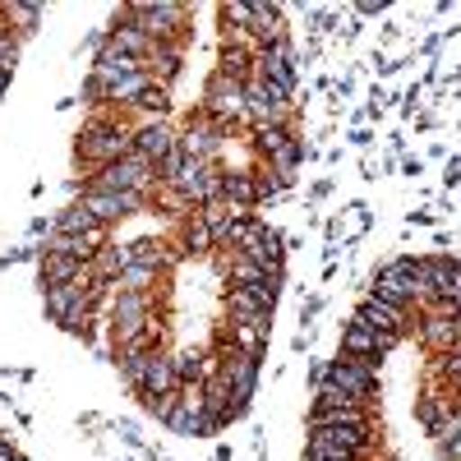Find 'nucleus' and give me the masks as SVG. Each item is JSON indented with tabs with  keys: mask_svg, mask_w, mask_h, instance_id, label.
Segmentation results:
<instances>
[{
	"mask_svg": "<svg viewBox=\"0 0 461 461\" xmlns=\"http://www.w3.org/2000/svg\"><path fill=\"white\" fill-rule=\"evenodd\" d=\"M130 152H134V125L125 115H111V111H93L79 130V143H74V158L93 171L115 167L121 158H130Z\"/></svg>",
	"mask_w": 461,
	"mask_h": 461,
	"instance_id": "f257e3e1",
	"label": "nucleus"
},
{
	"mask_svg": "<svg viewBox=\"0 0 461 461\" xmlns=\"http://www.w3.org/2000/svg\"><path fill=\"white\" fill-rule=\"evenodd\" d=\"M369 295L397 304V310H406V314L420 310V304H425V258H411V254L388 258V263L374 273Z\"/></svg>",
	"mask_w": 461,
	"mask_h": 461,
	"instance_id": "f03ea898",
	"label": "nucleus"
},
{
	"mask_svg": "<svg viewBox=\"0 0 461 461\" xmlns=\"http://www.w3.org/2000/svg\"><path fill=\"white\" fill-rule=\"evenodd\" d=\"M121 14L148 37L152 47H185L189 42V28H185L189 10L176 5V0H134V5H125Z\"/></svg>",
	"mask_w": 461,
	"mask_h": 461,
	"instance_id": "7ed1b4c3",
	"label": "nucleus"
},
{
	"mask_svg": "<svg viewBox=\"0 0 461 461\" xmlns=\"http://www.w3.org/2000/svg\"><path fill=\"white\" fill-rule=\"evenodd\" d=\"M378 365L383 360H365V356H337L323 365V383L337 388L341 397H351L360 406H374L378 397Z\"/></svg>",
	"mask_w": 461,
	"mask_h": 461,
	"instance_id": "20e7f679",
	"label": "nucleus"
},
{
	"mask_svg": "<svg viewBox=\"0 0 461 461\" xmlns=\"http://www.w3.org/2000/svg\"><path fill=\"white\" fill-rule=\"evenodd\" d=\"M88 189H106V194H152V189H158V167L148 158H139V152H130V158H121L115 167L93 171Z\"/></svg>",
	"mask_w": 461,
	"mask_h": 461,
	"instance_id": "39448f33",
	"label": "nucleus"
},
{
	"mask_svg": "<svg viewBox=\"0 0 461 461\" xmlns=\"http://www.w3.org/2000/svg\"><path fill=\"white\" fill-rule=\"evenodd\" d=\"M111 337H115V346H130V341H139L143 332H152V300L148 295H139V291H115V304H111Z\"/></svg>",
	"mask_w": 461,
	"mask_h": 461,
	"instance_id": "423d86ee",
	"label": "nucleus"
},
{
	"mask_svg": "<svg viewBox=\"0 0 461 461\" xmlns=\"http://www.w3.org/2000/svg\"><path fill=\"white\" fill-rule=\"evenodd\" d=\"M208 121H217V125H236V121H245V84H236V79H226V74H208V84H203V106H199Z\"/></svg>",
	"mask_w": 461,
	"mask_h": 461,
	"instance_id": "0eeeda50",
	"label": "nucleus"
},
{
	"mask_svg": "<svg viewBox=\"0 0 461 461\" xmlns=\"http://www.w3.org/2000/svg\"><path fill=\"white\" fill-rule=\"evenodd\" d=\"M221 176H226V171H221L217 162H194V158H189L185 171H180V180H176V189H180V194L194 203V208H208L212 199H221Z\"/></svg>",
	"mask_w": 461,
	"mask_h": 461,
	"instance_id": "6e6552de",
	"label": "nucleus"
},
{
	"mask_svg": "<svg viewBox=\"0 0 461 461\" xmlns=\"http://www.w3.org/2000/svg\"><path fill=\"white\" fill-rule=\"evenodd\" d=\"M217 378L230 388V397H236V406L245 411L249 406V397H254V388H258V360L254 356H245V351H221V365H217Z\"/></svg>",
	"mask_w": 461,
	"mask_h": 461,
	"instance_id": "1a4fd4ad",
	"label": "nucleus"
},
{
	"mask_svg": "<svg viewBox=\"0 0 461 461\" xmlns=\"http://www.w3.org/2000/svg\"><path fill=\"white\" fill-rule=\"evenodd\" d=\"M295 47H291V37H277V42H267L258 47V60H254V74H263L267 84H277L286 93H295Z\"/></svg>",
	"mask_w": 461,
	"mask_h": 461,
	"instance_id": "9d476101",
	"label": "nucleus"
},
{
	"mask_svg": "<svg viewBox=\"0 0 461 461\" xmlns=\"http://www.w3.org/2000/svg\"><path fill=\"white\" fill-rule=\"evenodd\" d=\"M356 323H365V328H374L378 337H411V314L406 310H397V304H388V300H378V295H365L360 300V310H356Z\"/></svg>",
	"mask_w": 461,
	"mask_h": 461,
	"instance_id": "9b49d317",
	"label": "nucleus"
},
{
	"mask_svg": "<svg viewBox=\"0 0 461 461\" xmlns=\"http://www.w3.org/2000/svg\"><path fill=\"white\" fill-rule=\"evenodd\" d=\"M226 134H230L226 125L208 121V115L199 111L194 121H189V130L180 134V152H185V158H194V162H217V152H221Z\"/></svg>",
	"mask_w": 461,
	"mask_h": 461,
	"instance_id": "f8f14e48",
	"label": "nucleus"
},
{
	"mask_svg": "<svg viewBox=\"0 0 461 461\" xmlns=\"http://www.w3.org/2000/svg\"><path fill=\"white\" fill-rule=\"evenodd\" d=\"M79 203H84L102 226H111V221H121V217H130V212H143L148 194H106V189H84Z\"/></svg>",
	"mask_w": 461,
	"mask_h": 461,
	"instance_id": "ddd939ff",
	"label": "nucleus"
},
{
	"mask_svg": "<svg viewBox=\"0 0 461 461\" xmlns=\"http://www.w3.org/2000/svg\"><path fill=\"white\" fill-rule=\"evenodd\" d=\"M397 351V337H378L374 328L365 323H346L341 328V356H365V360H388Z\"/></svg>",
	"mask_w": 461,
	"mask_h": 461,
	"instance_id": "4468645a",
	"label": "nucleus"
},
{
	"mask_svg": "<svg viewBox=\"0 0 461 461\" xmlns=\"http://www.w3.org/2000/svg\"><path fill=\"white\" fill-rule=\"evenodd\" d=\"M171 148H180V134H176L167 121H143V125H134V152H139V158H148L152 167H158Z\"/></svg>",
	"mask_w": 461,
	"mask_h": 461,
	"instance_id": "2eb2a0df",
	"label": "nucleus"
},
{
	"mask_svg": "<svg viewBox=\"0 0 461 461\" xmlns=\"http://www.w3.org/2000/svg\"><path fill=\"white\" fill-rule=\"evenodd\" d=\"M148 69V60H134V56H125V51H115L111 47V37L97 47V60H93V79H102L106 88L111 84H121V79H130V74H143Z\"/></svg>",
	"mask_w": 461,
	"mask_h": 461,
	"instance_id": "dca6fc26",
	"label": "nucleus"
},
{
	"mask_svg": "<svg viewBox=\"0 0 461 461\" xmlns=\"http://www.w3.org/2000/svg\"><path fill=\"white\" fill-rule=\"evenodd\" d=\"M456 273H461V258L429 254V258H425V304H429V300H452ZM452 304H456V300H452Z\"/></svg>",
	"mask_w": 461,
	"mask_h": 461,
	"instance_id": "f3484780",
	"label": "nucleus"
},
{
	"mask_svg": "<svg viewBox=\"0 0 461 461\" xmlns=\"http://www.w3.org/2000/svg\"><path fill=\"white\" fill-rule=\"evenodd\" d=\"M84 258L74 254H60V249H42V258H37V273H42V286H65V282H79L84 277Z\"/></svg>",
	"mask_w": 461,
	"mask_h": 461,
	"instance_id": "a211bd4d",
	"label": "nucleus"
},
{
	"mask_svg": "<svg viewBox=\"0 0 461 461\" xmlns=\"http://www.w3.org/2000/svg\"><path fill=\"white\" fill-rule=\"evenodd\" d=\"M134 263V254H130V245H102L93 258H88V273H93V282H115L125 273V267Z\"/></svg>",
	"mask_w": 461,
	"mask_h": 461,
	"instance_id": "6ab92c4d",
	"label": "nucleus"
},
{
	"mask_svg": "<svg viewBox=\"0 0 461 461\" xmlns=\"http://www.w3.org/2000/svg\"><path fill=\"white\" fill-rule=\"evenodd\" d=\"M221 199L236 208V212H249V208L258 203V180H254V171H226V176H221Z\"/></svg>",
	"mask_w": 461,
	"mask_h": 461,
	"instance_id": "aec40b11",
	"label": "nucleus"
},
{
	"mask_svg": "<svg viewBox=\"0 0 461 461\" xmlns=\"http://www.w3.org/2000/svg\"><path fill=\"white\" fill-rule=\"evenodd\" d=\"M332 425H369V406L341 402V406H314L310 411V429H332Z\"/></svg>",
	"mask_w": 461,
	"mask_h": 461,
	"instance_id": "412c9836",
	"label": "nucleus"
},
{
	"mask_svg": "<svg viewBox=\"0 0 461 461\" xmlns=\"http://www.w3.org/2000/svg\"><path fill=\"white\" fill-rule=\"evenodd\" d=\"M226 319L230 323H254V328H273V310H263L258 300H249L245 291L230 286L226 291Z\"/></svg>",
	"mask_w": 461,
	"mask_h": 461,
	"instance_id": "4be33fe9",
	"label": "nucleus"
},
{
	"mask_svg": "<svg viewBox=\"0 0 461 461\" xmlns=\"http://www.w3.org/2000/svg\"><path fill=\"white\" fill-rule=\"evenodd\" d=\"M106 37H111L115 51H125V56H134V60H148V56H152V42H148V37H143L125 14H115V28H111Z\"/></svg>",
	"mask_w": 461,
	"mask_h": 461,
	"instance_id": "5701e85b",
	"label": "nucleus"
},
{
	"mask_svg": "<svg viewBox=\"0 0 461 461\" xmlns=\"http://www.w3.org/2000/svg\"><path fill=\"white\" fill-rule=\"evenodd\" d=\"M180 245H185V254L189 258H208L212 249H217V240H212V226L194 212V217H185L180 221Z\"/></svg>",
	"mask_w": 461,
	"mask_h": 461,
	"instance_id": "b1692460",
	"label": "nucleus"
},
{
	"mask_svg": "<svg viewBox=\"0 0 461 461\" xmlns=\"http://www.w3.org/2000/svg\"><path fill=\"white\" fill-rule=\"evenodd\" d=\"M282 5H254V23H249V37L258 47H267V42H277V37H286V23H282Z\"/></svg>",
	"mask_w": 461,
	"mask_h": 461,
	"instance_id": "393cba45",
	"label": "nucleus"
},
{
	"mask_svg": "<svg viewBox=\"0 0 461 461\" xmlns=\"http://www.w3.org/2000/svg\"><path fill=\"white\" fill-rule=\"evenodd\" d=\"M267 332H273V328H254V323H230V332H226V346H230V351H245V356L263 360V351H267Z\"/></svg>",
	"mask_w": 461,
	"mask_h": 461,
	"instance_id": "a878e982",
	"label": "nucleus"
},
{
	"mask_svg": "<svg viewBox=\"0 0 461 461\" xmlns=\"http://www.w3.org/2000/svg\"><path fill=\"white\" fill-rule=\"evenodd\" d=\"M180 60H185V47H152V56H148V74L158 79L162 88H171L176 84V74H180Z\"/></svg>",
	"mask_w": 461,
	"mask_h": 461,
	"instance_id": "bb28decb",
	"label": "nucleus"
},
{
	"mask_svg": "<svg viewBox=\"0 0 461 461\" xmlns=\"http://www.w3.org/2000/svg\"><path fill=\"white\" fill-rule=\"evenodd\" d=\"M304 158H310V143H304V139H291V143H286V152L267 158V171H273L282 185H291V180H295V167H300Z\"/></svg>",
	"mask_w": 461,
	"mask_h": 461,
	"instance_id": "cd10ccee",
	"label": "nucleus"
},
{
	"mask_svg": "<svg viewBox=\"0 0 461 461\" xmlns=\"http://www.w3.org/2000/svg\"><path fill=\"white\" fill-rule=\"evenodd\" d=\"M97 226H102V221H97V217H93V212H88L79 199H74V203H69V208L56 217V230H60V236H88V230H97Z\"/></svg>",
	"mask_w": 461,
	"mask_h": 461,
	"instance_id": "c85d7f7f",
	"label": "nucleus"
},
{
	"mask_svg": "<svg viewBox=\"0 0 461 461\" xmlns=\"http://www.w3.org/2000/svg\"><path fill=\"white\" fill-rule=\"evenodd\" d=\"M447 420H452V402L447 397H438V393L420 397V425H425V434H438Z\"/></svg>",
	"mask_w": 461,
	"mask_h": 461,
	"instance_id": "c756f323",
	"label": "nucleus"
},
{
	"mask_svg": "<svg viewBox=\"0 0 461 461\" xmlns=\"http://www.w3.org/2000/svg\"><path fill=\"white\" fill-rule=\"evenodd\" d=\"M158 277H162V267H148V263H130L125 273L111 282V286H115V291H139V295H148V291H152V282H158Z\"/></svg>",
	"mask_w": 461,
	"mask_h": 461,
	"instance_id": "7c9ffc66",
	"label": "nucleus"
},
{
	"mask_svg": "<svg viewBox=\"0 0 461 461\" xmlns=\"http://www.w3.org/2000/svg\"><path fill=\"white\" fill-rule=\"evenodd\" d=\"M148 199H152V203H158L162 212H171V217H180V221L199 212L194 203H189V199L180 194V189H176V185H158V189H152V194H148Z\"/></svg>",
	"mask_w": 461,
	"mask_h": 461,
	"instance_id": "2f4dec72",
	"label": "nucleus"
},
{
	"mask_svg": "<svg viewBox=\"0 0 461 461\" xmlns=\"http://www.w3.org/2000/svg\"><path fill=\"white\" fill-rule=\"evenodd\" d=\"M0 19L14 23V37H32L42 23V5H0Z\"/></svg>",
	"mask_w": 461,
	"mask_h": 461,
	"instance_id": "473e14b6",
	"label": "nucleus"
},
{
	"mask_svg": "<svg viewBox=\"0 0 461 461\" xmlns=\"http://www.w3.org/2000/svg\"><path fill=\"white\" fill-rule=\"evenodd\" d=\"M291 139H295V134H291L286 125H258V130H254V148L263 152V158H277V152H286Z\"/></svg>",
	"mask_w": 461,
	"mask_h": 461,
	"instance_id": "72a5a7b5",
	"label": "nucleus"
},
{
	"mask_svg": "<svg viewBox=\"0 0 461 461\" xmlns=\"http://www.w3.org/2000/svg\"><path fill=\"white\" fill-rule=\"evenodd\" d=\"M304 461H365V456H356V452H341V447H332L328 438L310 434V443H304Z\"/></svg>",
	"mask_w": 461,
	"mask_h": 461,
	"instance_id": "f704fd0d",
	"label": "nucleus"
},
{
	"mask_svg": "<svg viewBox=\"0 0 461 461\" xmlns=\"http://www.w3.org/2000/svg\"><path fill=\"white\" fill-rule=\"evenodd\" d=\"M14 65H19V37H10L5 28H0V69L10 74Z\"/></svg>",
	"mask_w": 461,
	"mask_h": 461,
	"instance_id": "c9c22d12",
	"label": "nucleus"
},
{
	"mask_svg": "<svg viewBox=\"0 0 461 461\" xmlns=\"http://www.w3.org/2000/svg\"><path fill=\"white\" fill-rule=\"evenodd\" d=\"M176 402H180V393H167V397H152V402H143L152 415H158L162 420V425H167V420H171V411H176Z\"/></svg>",
	"mask_w": 461,
	"mask_h": 461,
	"instance_id": "e433bc0d",
	"label": "nucleus"
},
{
	"mask_svg": "<svg viewBox=\"0 0 461 461\" xmlns=\"http://www.w3.org/2000/svg\"><path fill=\"white\" fill-rule=\"evenodd\" d=\"M254 180H258V203H267V199H277L282 189H286V185H282L277 176H258V171H254Z\"/></svg>",
	"mask_w": 461,
	"mask_h": 461,
	"instance_id": "4c0bfd02",
	"label": "nucleus"
},
{
	"mask_svg": "<svg viewBox=\"0 0 461 461\" xmlns=\"http://www.w3.org/2000/svg\"><path fill=\"white\" fill-rule=\"evenodd\" d=\"M365 226H369V208H365V203H351V221H346L341 236H360Z\"/></svg>",
	"mask_w": 461,
	"mask_h": 461,
	"instance_id": "58836bf2",
	"label": "nucleus"
},
{
	"mask_svg": "<svg viewBox=\"0 0 461 461\" xmlns=\"http://www.w3.org/2000/svg\"><path fill=\"white\" fill-rule=\"evenodd\" d=\"M319 310H323V300L314 295V300H304V310H300V323H304V332L314 328V319H319Z\"/></svg>",
	"mask_w": 461,
	"mask_h": 461,
	"instance_id": "ea45409f",
	"label": "nucleus"
},
{
	"mask_svg": "<svg viewBox=\"0 0 461 461\" xmlns=\"http://www.w3.org/2000/svg\"><path fill=\"white\" fill-rule=\"evenodd\" d=\"M28 230H32V240H42V236L51 240V236H56V221H47V217H32V226H28Z\"/></svg>",
	"mask_w": 461,
	"mask_h": 461,
	"instance_id": "a19ab883",
	"label": "nucleus"
},
{
	"mask_svg": "<svg viewBox=\"0 0 461 461\" xmlns=\"http://www.w3.org/2000/svg\"><path fill=\"white\" fill-rule=\"evenodd\" d=\"M438 447H443V456H447V461H461V434H452V438H443Z\"/></svg>",
	"mask_w": 461,
	"mask_h": 461,
	"instance_id": "79ce46f5",
	"label": "nucleus"
},
{
	"mask_svg": "<svg viewBox=\"0 0 461 461\" xmlns=\"http://www.w3.org/2000/svg\"><path fill=\"white\" fill-rule=\"evenodd\" d=\"M443 180H447V185H461V158H456V162H447V171H443Z\"/></svg>",
	"mask_w": 461,
	"mask_h": 461,
	"instance_id": "37998d69",
	"label": "nucleus"
},
{
	"mask_svg": "<svg viewBox=\"0 0 461 461\" xmlns=\"http://www.w3.org/2000/svg\"><path fill=\"white\" fill-rule=\"evenodd\" d=\"M0 461H23V456L14 452V443H5V447H0Z\"/></svg>",
	"mask_w": 461,
	"mask_h": 461,
	"instance_id": "c03bdc74",
	"label": "nucleus"
},
{
	"mask_svg": "<svg viewBox=\"0 0 461 461\" xmlns=\"http://www.w3.org/2000/svg\"><path fill=\"white\" fill-rule=\"evenodd\" d=\"M5 88H10V74H5V69H0V97H5Z\"/></svg>",
	"mask_w": 461,
	"mask_h": 461,
	"instance_id": "a18cd8bd",
	"label": "nucleus"
},
{
	"mask_svg": "<svg viewBox=\"0 0 461 461\" xmlns=\"http://www.w3.org/2000/svg\"><path fill=\"white\" fill-rule=\"evenodd\" d=\"M5 443H10V434H0V447H5Z\"/></svg>",
	"mask_w": 461,
	"mask_h": 461,
	"instance_id": "49530a36",
	"label": "nucleus"
}]
</instances>
